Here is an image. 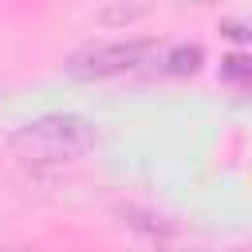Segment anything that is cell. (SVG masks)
<instances>
[{"instance_id":"5b68a950","label":"cell","mask_w":252,"mask_h":252,"mask_svg":"<svg viewBox=\"0 0 252 252\" xmlns=\"http://www.w3.org/2000/svg\"><path fill=\"white\" fill-rule=\"evenodd\" d=\"M197 4H209V0H197Z\"/></svg>"},{"instance_id":"277c9868","label":"cell","mask_w":252,"mask_h":252,"mask_svg":"<svg viewBox=\"0 0 252 252\" xmlns=\"http://www.w3.org/2000/svg\"><path fill=\"white\" fill-rule=\"evenodd\" d=\"M224 75L244 83V75H248V59H244V55H228V59H224Z\"/></svg>"},{"instance_id":"3957f363","label":"cell","mask_w":252,"mask_h":252,"mask_svg":"<svg viewBox=\"0 0 252 252\" xmlns=\"http://www.w3.org/2000/svg\"><path fill=\"white\" fill-rule=\"evenodd\" d=\"M205 63V51L197 47V43H173V47H154V55H150V71H161V75H193L197 67Z\"/></svg>"},{"instance_id":"6da1fadb","label":"cell","mask_w":252,"mask_h":252,"mask_svg":"<svg viewBox=\"0 0 252 252\" xmlns=\"http://www.w3.org/2000/svg\"><path fill=\"white\" fill-rule=\"evenodd\" d=\"M98 142V122L87 114H43L12 134V150L28 161H75Z\"/></svg>"},{"instance_id":"7a4b0ae2","label":"cell","mask_w":252,"mask_h":252,"mask_svg":"<svg viewBox=\"0 0 252 252\" xmlns=\"http://www.w3.org/2000/svg\"><path fill=\"white\" fill-rule=\"evenodd\" d=\"M154 39H110V43H91L67 59V71L75 79H114L126 71H142L154 55Z\"/></svg>"}]
</instances>
